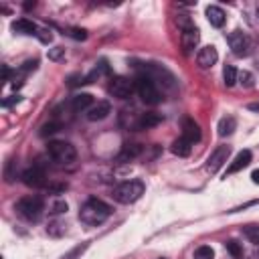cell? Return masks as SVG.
I'll list each match as a JSON object with an SVG mask.
<instances>
[{"label": "cell", "instance_id": "cell-16", "mask_svg": "<svg viewBox=\"0 0 259 259\" xmlns=\"http://www.w3.org/2000/svg\"><path fill=\"white\" fill-rule=\"evenodd\" d=\"M249 164H251V152H249V150H241V152L235 156V160L231 162V166L227 168V176H231V174H235V172L247 168Z\"/></svg>", "mask_w": 259, "mask_h": 259}, {"label": "cell", "instance_id": "cell-12", "mask_svg": "<svg viewBox=\"0 0 259 259\" xmlns=\"http://www.w3.org/2000/svg\"><path fill=\"white\" fill-rule=\"evenodd\" d=\"M69 105H71V109H73L75 113H79V111L91 109L95 103H93V95H91V93H77V95L71 97Z\"/></svg>", "mask_w": 259, "mask_h": 259}, {"label": "cell", "instance_id": "cell-40", "mask_svg": "<svg viewBox=\"0 0 259 259\" xmlns=\"http://www.w3.org/2000/svg\"><path fill=\"white\" fill-rule=\"evenodd\" d=\"M249 109H253V111H259V103H251V105H249Z\"/></svg>", "mask_w": 259, "mask_h": 259}, {"label": "cell", "instance_id": "cell-1", "mask_svg": "<svg viewBox=\"0 0 259 259\" xmlns=\"http://www.w3.org/2000/svg\"><path fill=\"white\" fill-rule=\"evenodd\" d=\"M111 212H113V208L107 202L91 196V198H87L81 204V208H79V221L85 223V225H89V227H97V225L105 223L111 217Z\"/></svg>", "mask_w": 259, "mask_h": 259}, {"label": "cell", "instance_id": "cell-18", "mask_svg": "<svg viewBox=\"0 0 259 259\" xmlns=\"http://www.w3.org/2000/svg\"><path fill=\"white\" fill-rule=\"evenodd\" d=\"M140 115H142V113H136V111L123 109V111L119 113V125H121V127H125V130H138Z\"/></svg>", "mask_w": 259, "mask_h": 259}, {"label": "cell", "instance_id": "cell-37", "mask_svg": "<svg viewBox=\"0 0 259 259\" xmlns=\"http://www.w3.org/2000/svg\"><path fill=\"white\" fill-rule=\"evenodd\" d=\"M251 180H253L255 184H259V170H253V172H251Z\"/></svg>", "mask_w": 259, "mask_h": 259}, {"label": "cell", "instance_id": "cell-20", "mask_svg": "<svg viewBox=\"0 0 259 259\" xmlns=\"http://www.w3.org/2000/svg\"><path fill=\"white\" fill-rule=\"evenodd\" d=\"M170 150H172V154H176V156H180V158H186V156H190V152H192V144H190L186 138L180 136L178 140L172 142Z\"/></svg>", "mask_w": 259, "mask_h": 259}, {"label": "cell", "instance_id": "cell-21", "mask_svg": "<svg viewBox=\"0 0 259 259\" xmlns=\"http://www.w3.org/2000/svg\"><path fill=\"white\" fill-rule=\"evenodd\" d=\"M235 127H237V119L233 115H225V117H221L217 130H219V136L221 138H227V136H231L235 132Z\"/></svg>", "mask_w": 259, "mask_h": 259}, {"label": "cell", "instance_id": "cell-38", "mask_svg": "<svg viewBox=\"0 0 259 259\" xmlns=\"http://www.w3.org/2000/svg\"><path fill=\"white\" fill-rule=\"evenodd\" d=\"M2 73H4V81H8V77H10V69L4 65V69H2Z\"/></svg>", "mask_w": 259, "mask_h": 259}, {"label": "cell", "instance_id": "cell-15", "mask_svg": "<svg viewBox=\"0 0 259 259\" xmlns=\"http://www.w3.org/2000/svg\"><path fill=\"white\" fill-rule=\"evenodd\" d=\"M142 152H144V148H142L140 144H125V146L121 148V152L117 154L115 162H117V164H125V162H132V160H136V158H138Z\"/></svg>", "mask_w": 259, "mask_h": 259}, {"label": "cell", "instance_id": "cell-14", "mask_svg": "<svg viewBox=\"0 0 259 259\" xmlns=\"http://www.w3.org/2000/svg\"><path fill=\"white\" fill-rule=\"evenodd\" d=\"M182 138H186L190 144L200 140V127L192 117H184L182 119Z\"/></svg>", "mask_w": 259, "mask_h": 259}, {"label": "cell", "instance_id": "cell-10", "mask_svg": "<svg viewBox=\"0 0 259 259\" xmlns=\"http://www.w3.org/2000/svg\"><path fill=\"white\" fill-rule=\"evenodd\" d=\"M198 40H200V32H198V28L194 24L188 26V28H184V30H180V45H182L184 55H190L196 49Z\"/></svg>", "mask_w": 259, "mask_h": 259}, {"label": "cell", "instance_id": "cell-5", "mask_svg": "<svg viewBox=\"0 0 259 259\" xmlns=\"http://www.w3.org/2000/svg\"><path fill=\"white\" fill-rule=\"evenodd\" d=\"M136 91L140 95V99L146 103V105H158L162 101V95H160V89L156 85V81L144 73H140L136 77Z\"/></svg>", "mask_w": 259, "mask_h": 259}, {"label": "cell", "instance_id": "cell-27", "mask_svg": "<svg viewBox=\"0 0 259 259\" xmlns=\"http://www.w3.org/2000/svg\"><path fill=\"white\" fill-rule=\"evenodd\" d=\"M194 259H214V251L210 245H200L194 251Z\"/></svg>", "mask_w": 259, "mask_h": 259}, {"label": "cell", "instance_id": "cell-33", "mask_svg": "<svg viewBox=\"0 0 259 259\" xmlns=\"http://www.w3.org/2000/svg\"><path fill=\"white\" fill-rule=\"evenodd\" d=\"M36 36H38V40H40V42H45V45H49V42L53 40V34H51V30H49V28H38Z\"/></svg>", "mask_w": 259, "mask_h": 259}, {"label": "cell", "instance_id": "cell-11", "mask_svg": "<svg viewBox=\"0 0 259 259\" xmlns=\"http://www.w3.org/2000/svg\"><path fill=\"white\" fill-rule=\"evenodd\" d=\"M217 61H219V53H217V49H214L212 45L202 47V49L198 51V55H196V63H198L200 69H210Z\"/></svg>", "mask_w": 259, "mask_h": 259}, {"label": "cell", "instance_id": "cell-25", "mask_svg": "<svg viewBox=\"0 0 259 259\" xmlns=\"http://www.w3.org/2000/svg\"><path fill=\"white\" fill-rule=\"evenodd\" d=\"M225 247H227V251L235 257V259H245V251H243V245L241 243H237V241H227L225 243Z\"/></svg>", "mask_w": 259, "mask_h": 259}, {"label": "cell", "instance_id": "cell-4", "mask_svg": "<svg viewBox=\"0 0 259 259\" xmlns=\"http://www.w3.org/2000/svg\"><path fill=\"white\" fill-rule=\"evenodd\" d=\"M144 190H146V186H144V182L142 180H125V182H119L115 188H113V192H111V196L119 202V204H132V202H136L142 194H144Z\"/></svg>", "mask_w": 259, "mask_h": 259}, {"label": "cell", "instance_id": "cell-19", "mask_svg": "<svg viewBox=\"0 0 259 259\" xmlns=\"http://www.w3.org/2000/svg\"><path fill=\"white\" fill-rule=\"evenodd\" d=\"M206 18L214 28H221L225 24V20H227L223 8H219V6H206Z\"/></svg>", "mask_w": 259, "mask_h": 259}, {"label": "cell", "instance_id": "cell-36", "mask_svg": "<svg viewBox=\"0 0 259 259\" xmlns=\"http://www.w3.org/2000/svg\"><path fill=\"white\" fill-rule=\"evenodd\" d=\"M18 101H20V95H12V97L4 99V101H2V105H4V107H8V105H12V103H18Z\"/></svg>", "mask_w": 259, "mask_h": 259}, {"label": "cell", "instance_id": "cell-23", "mask_svg": "<svg viewBox=\"0 0 259 259\" xmlns=\"http://www.w3.org/2000/svg\"><path fill=\"white\" fill-rule=\"evenodd\" d=\"M107 73H109V67H107V63H105V61H101V63H99V65H97V67H95V69L85 77V81H83V83H93L95 79H99L101 75H107Z\"/></svg>", "mask_w": 259, "mask_h": 259}, {"label": "cell", "instance_id": "cell-34", "mask_svg": "<svg viewBox=\"0 0 259 259\" xmlns=\"http://www.w3.org/2000/svg\"><path fill=\"white\" fill-rule=\"evenodd\" d=\"M67 34L73 36V38H77V40H85V38H87V32H85L83 28H69Z\"/></svg>", "mask_w": 259, "mask_h": 259}, {"label": "cell", "instance_id": "cell-31", "mask_svg": "<svg viewBox=\"0 0 259 259\" xmlns=\"http://www.w3.org/2000/svg\"><path fill=\"white\" fill-rule=\"evenodd\" d=\"M65 57V49L63 47H53V49H49V59L51 61H61Z\"/></svg>", "mask_w": 259, "mask_h": 259}, {"label": "cell", "instance_id": "cell-9", "mask_svg": "<svg viewBox=\"0 0 259 259\" xmlns=\"http://www.w3.org/2000/svg\"><path fill=\"white\" fill-rule=\"evenodd\" d=\"M229 154H231V148H229V146H217V148L210 152L208 160H206V170H208L210 174L219 172V170L223 168V164L227 162Z\"/></svg>", "mask_w": 259, "mask_h": 259}, {"label": "cell", "instance_id": "cell-13", "mask_svg": "<svg viewBox=\"0 0 259 259\" xmlns=\"http://www.w3.org/2000/svg\"><path fill=\"white\" fill-rule=\"evenodd\" d=\"M109 113H111V105H109V101H97L91 109H87L85 117H87L89 121H101V119H105Z\"/></svg>", "mask_w": 259, "mask_h": 259}, {"label": "cell", "instance_id": "cell-29", "mask_svg": "<svg viewBox=\"0 0 259 259\" xmlns=\"http://www.w3.org/2000/svg\"><path fill=\"white\" fill-rule=\"evenodd\" d=\"M87 249V243H81V245H77L75 249H71L67 255H63L61 259H79L81 255H83V251Z\"/></svg>", "mask_w": 259, "mask_h": 259}, {"label": "cell", "instance_id": "cell-35", "mask_svg": "<svg viewBox=\"0 0 259 259\" xmlns=\"http://www.w3.org/2000/svg\"><path fill=\"white\" fill-rule=\"evenodd\" d=\"M51 212H53V214H61V212H67V202H65V200H59V202H55V204H53V208H51Z\"/></svg>", "mask_w": 259, "mask_h": 259}, {"label": "cell", "instance_id": "cell-2", "mask_svg": "<svg viewBox=\"0 0 259 259\" xmlns=\"http://www.w3.org/2000/svg\"><path fill=\"white\" fill-rule=\"evenodd\" d=\"M16 212L28 221V223H38L42 212H45V200L42 196L38 194H28V196H22L18 202H16Z\"/></svg>", "mask_w": 259, "mask_h": 259}, {"label": "cell", "instance_id": "cell-3", "mask_svg": "<svg viewBox=\"0 0 259 259\" xmlns=\"http://www.w3.org/2000/svg\"><path fill=\"white\" fill-rule=\"evenodd\" d=\"M47 152L51 156V160L59 166H69L77 160V150L71 142H65V140H53L49 142L47 146Z\"/></svg>", "mask_w": 259, "mask_h": 259}, {"label": "cell", "instance_id": "cell-22", "mask_svg": "<svg viewBox=\"0 0 259 259\" xmlns=\"http://www.w3.org/2000/svg\"><path fill=\"white\" fill-rule=\"evenodd\" d=\"M162 121V115H158V113H142L140 115V123H138V130H150V127H154V125H158Z\"/></svg>", "mask_w": 259, "mask_h": 259}, {"label": "cell", "instance_id": "cell-28", "mask_svg": "<svg viewBox=\"0 0 259 259\" xmlns=\"http://www.w3.org/2000/svg\"><path fill=\"white\" fill-rule=\"evenodd\" d=\"M63 125L59 123V121H55V119H51L49 123H45L42 125V130H40V136H51V134H55V132H59Z\"/></svg>", "mask_w": 259, "mask_h": 259}, {"label": "cell", "instance_id": "cell-32", "mask_svg": "<svg viewBox=\"0 0 259 259\" xmlns=\"http://www.w3.org/2000/svg\"><path fill=\"white\" fill-rule=\"evenodd\" d=\"M47 231H49L51 235L59 237V235H63V233H65V225H63V223H59V221H55V223H53V225H51Z\"/></svg>", "mask_w": 259, "mask_h": 259}, {"label": "cell", "instance_id": "cell-39", "mask_svg": "<svg viewBox=\"0 0 259 259\" xmlns=\"http://www.w3.org/2000/svg\"><path fill=\"white\" fill-rule=\"evenodd\" d=\"M24 8H26V10H30V8H34V2H24Z\"/></svg>", "mask_w": 259, "mask_h": 259}, {"label": "cell", "instance_id": "cell-24", "mask_svg": "<svg viewBox=\"0 0 259 259\" xmlns=\"http://www.w3.org/2000/svg\"><path fill=\"white\" fill-rule=\"evenodd\" d=\"M237 77H239L237 69H235L233 65H225V69H223V79H225V85H227V87H233V85L237 83Z\"/></svg>", "mask_w": 259, "mask_h": 259}, {"label": "cell", "instance_id": "cell-17", "mask_svg": "<svg viewBox=\"0 0 259 259\" xmlns=\"http://www.w3.org/2000/svg\"><path fill=\"white\" fill-rule=\"evenodd\" d=\"M12 30L18 32V34H34L36 36L38 26L32 20H28V18H18V20L12 22Z\"/></svg>", "mask_w": 259, "mask_h": 259}, {"label": "cell", "instance_id": "cell-8", "mask_svg": "<svg viewBox=\"0 0 259 259\" xmlns=\"http://www.w3.org/2000/svg\"><path fill=\"white\" fill-rule=\"evenodd\" d=\"M22 182H24L26 186H30V188H47V186H49V184H47V172H45V168L38 166V164L30 166L28 170L22 172Z\"/></svg>", "mask_w": 259, "mask_h": 259}, {"label": "cell", "instance_id": "cell-26", "mask_svg": "<svg viewBox=\"0 0 259 259\" xmlns=\"http://www.w3.org/2000/svg\"><path fill=\"white\" fill-rule=\"evenodd\" d=\"M243 235H245L253 245L259 247V225H247V227H243Z\"/></svg>", "mask_w": 259, "mask_h": 259}, {"label": "cell", "instance_id": "cell-6", "mask_svg": "<svg viewBox=\"0 0 259 259\" xmlns=\"http://www.w3.org/2000/svg\"><path fill=\"white\" fill-rule=\"evenodd\" d=\"M107 91L115 99H127L136 91V81L127 79V77H113L109 81V85H107Z\"/></svg>", "mask_w": 259, "mask_h": 259}, {"label": "cell", "instance_id": "cell-30", "mask_svg": "<svg viewBox=\"0 0 259 259\" xmlns=\"http://www.w3.org/2000/svg\"><path fill=\"white\" fill-rule=\"evenodd\" d=\"M237 81L243 85V87H253V75L251 73H247V71H243V73H239V77H237Z\"/></svg>", "mask_w": 259, "mask_h": 259}, {"label": "cell", "instance_id": "cell-7", "mask_svg": "<svg viewBox=\"0 0 259 259\" xmlns=\"http://www.w3.org/2000/svg\"><path fill=\"white\" fill-rule=\"evenodd\" d=\"M227 42H229L233 55H237V57H247L249 51H251V40H249V36H247L245 32H241V30H233V32L227 36Z\"/></svg>", "mask_w": 259, "mask_h": 259}]
</instances>
